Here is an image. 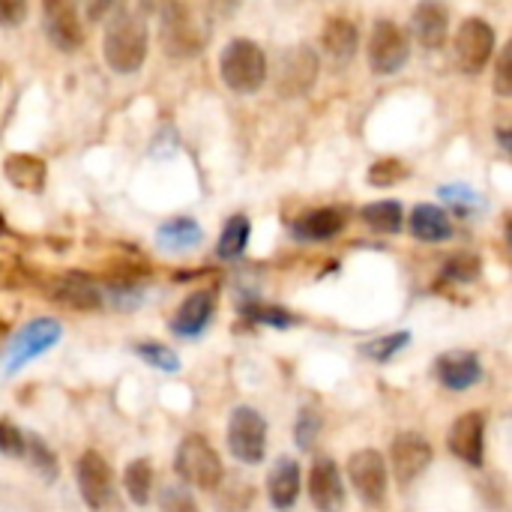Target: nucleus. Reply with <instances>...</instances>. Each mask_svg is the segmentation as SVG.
Returning a JSON list of instances; mask_svg holds the SVG:
<instances>
[{
    "label": "nucleus",
    "instance_id": "f257e3e1",
    "mask_svg": "<svg viewBox=\"0 0 512 512\" xmlns=\"http://www.w3.org/2000/svg\"><path fill=\"white\" fill-rule=\"evenodd\" d=\"M102 57L120 72L132 75L147 60V21L135 6H117L102 30Z\"/></svg>",
    "mask_w": 512,
    "mask_h": 512
},
{
    "label": "nucleus",
    "instance_id": "f03ea898",
    "mask_svg": "<svg viewBox=\"0 0 512 512\" xmlns=\"http://www.w3.org/2000/svg\"><path fill=\"white\" fill-rule=\"evenodd\" d=\"M162 48L168 57H195L210 39V15L195 3L162 6Z\"/></svg>",
    "mask_w": 512,
    "mask_h": 512
},
{
    "label": "nucleus",
    "instance_id": "7ed1b4c3",
    "mask_svg": "<svg viewBox=\"0 0 512 512\" xmlns=\"http://www.w3.org/2000/svg\"><path fill=\"white\" fill-rule=\"evenodd\" d=\"M219 75L234 93H255L267 81V54L255 39L237 36L219 54Z\"/></svg>",
    "mask_w": 512,
    "mask_h": 512
},
{
    "label": "nucleus",
    "instance_id": "20e7f679",
    "mask_svg": "<svg viewBox=\"0 0 512 512\" xmlns=\"http://www.w3.org/2000/svg\"><path fill=\"white\" fill-rule=\"evenodd\" d=\"M177 477L198 489V492H216L225 483V465L216 453V447L204 435H186L174 456Z\"/></svg>",
    "mask_w": 512,
    "mask_h": 512
},
{
    "label": "nucleus",
    "instance_id": "39448f33",
    "mask_svg": "<svg viewBox=\"0 0 512 512\" xmlns=\"http://www.w3.org/2000/svg\"><path fill=\"white\" fill-rule=\"evenodd\" d=\"M63 336V327L54 321V318H33L27 321L9 342L6 348V360H3V372L6 375H15L21 372L27 363L39 360L42 354H48Z\"/></svg>",
    "mask_w": 512,
    "mask_h": 512
},
{
    "label": "nucleus",
    "instance_id": "423d86ee",
    "mask_svg": "<svg viewBox=\"0 0 512 512\" xmlns=\"http://www.w3.org/2000/svg\"><path fill=\"white\" fill-rule=\"evenodd\" d=\"M495 27L486 21V18H465L456 30V39H453V54H456V66L468 75H477L489 66L492 54H495Z\"/></svg>",
    "mask_w": 512,
    "mask_h": 512
},
{
    "label": "nucleus",
    "instance_id": "0eeeda50",
    "mask_svg": "<svg viewBox=\"0 0 512 512\" xmlns=\"http://www.w3.org/2000/svg\"><path fill=\"white\" fill-rule=\"evenodd\" d=\"M228 450L240 465H261L264 462V456H267V420L255 408L240 405L231 414Z\"/></svg>",
    "mask_w": 512,
    "mask_h": 512
},
{
    "label": "nucleus",
    "instance_id": "6e6552de",
    "mask_svg": "<svg viewBox=\"0 0 512 512\" xmlns=\"http://www.w3.org/2000/svg\"><path fill=\"white\" fill-rule=\"evenodd\" d=\"M348 480L354 486V492L360 495V501L366 507H381L387 501L390 492V471H387V459L378 450H357L348 459Z\"/></svg>",
    "mask_w": 512,
    "mask_h": 512
},
{
    "label": "nucleus",
    "instance_id": "1a4fd4ad",
    "mask_svg": "<svg viewBox=\"0 0 512 512\" xmlns=\"http://www.w3.org/2000/svg\"><path fill=\"white\" fill-rule=\"evenodd\" d=\"M369 66L375 75H393L408 63L411 45L402 27L390 18H378L369 36Z\"/></svg>",
    "mask_w": 512,
    "mask_h": 512
},
{
    "label": "nucleus",
    "instance_id": "9d476101",
    "mask_svg": "<svg viewBox=\"0 0 512 512\" xmlns=\"http://www.w3.org/2000/svg\"><path fill=\"white\" fill-rule=\"evenodd\" d=\"M75 486L84 498V504L93 512L105 510L114 498V471L105 462V456H99L96 450H87L75 459Z\"/></svg>",
    "mask_w": 512,
    "mask_h": 512
},
{
    "label": "nucleus",
    "instance_id": "9b49d317",
    "mask_svg": "<svg viewBox=\"0 0 512 512\" xmlns=\"http://www.w3.org/2000/svg\"><path fill=\"white\" fill-rule=\"evenodd\" d=\"M321 60L318 51L312 45H291L276 66V87L282 96L294 99V96H306L318 78Z\"/></svg>",
    "mask_w": 512,
    "mask_h": 512
},
{
    "label": "nucleus",
    "instance_id": "f8f14e48",
    "mask_svg": "<svg viewBox=\"0 0 512 512\" xmlns=\"http://www.w3.org/2000/svg\"><path fill=\"white\" fill-rule=\"evenodd\" d=\"M42 27H45L48 42L63 54H72L84 45V21L75 3L48 0L42 6Z\"/></svg>",
    "mask_w": 512,
    "mask_h": 512
},
{
    "label": "nucleus",
    "instance_id": "ddd939ff",
    "mask_svg": "<svg viewBox=\"0 0 512 512\" xmlns=\"http://www.w3.org/2000/svg\"><path fill=\"white\" fill-rule=\"evenodd\" d=\"M390 465L399 486H411L429 465H432V447L417 432H402L390 444Z\"/></svg>",
    "mask_w": 512,
    "mask_h": 512
},
{
    "label": "nucleus",
    "instance_id": "4468645a",
    "mask_svg": "<svg viewBox=\"0 0 512 512\" xmlns=\"http://www.w3.org/2000/svg\"><path fill=\"white\" fill-rule=\"evenodd\" d=\"M309 498L318 512L345 510V480L330 456H315L309 471Z\"/></svg>",
    "mask_w": 512,
    "mask_h": 512
},
{
    "label": "nucleus",
    "instance_id": "2eb2a0df",
    "mask_svg": "<svg viewBox=\"0 0 512 512\" xmlns=\"http://www.w3.org/2000/svg\"><path fill=\"white\" fill-rule=\"evenodd\" d=\"M450 453L471 465V468H483V456H486V417L480 411H468L462 414L453 429H450Z\"/></svg>",
    "mask_w": 512,
    "mask_h": 512
},
{
    "label": "nucleus",
    "instance_id": "dca6fc26",
    "mask_svg": "<svg viewBox=\"0 0 512 512\" xmlns=\"http://www.w3.org/2000/svg\"><path fill=\"white\" fill-rule=\"evenodd\" d=\"M216 303H219V294H216L213 288H198V291H192V294L180 303L177 315L171 318L174 336H183V339L201 336V333L207 330V324L213 321V315H216Z\"/></svg>",
    "mask_w": 512,
    "mask_h": 512
},
{
    "label": "nucleus",
    "instance_id": "f3484780",
    "mask_svg": "<svg viewBox=\"0 0 512 512\" xmlns=\"http://www.w3.org/2000/svg\"><path fill=\"white\" fill-rule=\"evenodd\" d=\"M435 378L441 387L465 393L483 378V363L474 351H447L435 360Z\"/></svg>",
    "mask_w": 512,
    "mask_h": 512
},
{
    "label": "nucleus",
    "instance_id": "a211bd4d",
    "mask_svg": "<svg viewBox=\"0 0 512 512\" xmlns=\"http://www.w3.org/2000/svg\"><path fill=\"white\" fill-rule=\"evenodd\" d=\"M411 33L423 48H441L450 33V12L441 3H420L411 12Z\"/></svg>",
    "mask_w": 512,
    "mask_h": 512
},
{
    "label": "nucleus",
    "instance_id": "6ab92c4d",
    "mask_svg": "<svg viewBox=\"0 0 512 512\" xmlns=\"http://www.w3.org/2000/svg\"><path fill=\"white\" fill-rule=\"evenodd\" d=\"M345 213L336 207H321V210H309L303 213L297 222H291V234L303 243H324L342 234L345 228Z\"/></svg>",
    "mask_w": 512,
    "mask_h": 512
},
{
    "label": "nucleus",
    "instance_id": "aec40b11",
    "mask_svg": "<svg viewBox=\"0 0 512 512\" xmlns=\"http://www.w3.org/2000/svg\"><path fill=\"white\" fill-rule=\"evenodd\" d=\"M267 495H270V504L273 510L288 512L297 498H300V462L297 459H276L273 471L267 474Z\"/></svg>",
    "mask_w": 512,
    "mask_h": 512
},
{
    "label": "nucleus",
    "instance_id": "412c9836",
    "mask_svg": "<svg viewBox=\"0 0 512 512\" xmlns=\"http://www.w3.org/2000/svg\"><path fill=\"white\" fill-rule=\"evenodd\" d=\"M201 240H204V228L192 216H174V219L162 222L156 231V246L168 255H186V252L198 249Z\"/></svg>",
    "mask_w": 512,
    "mask_h": 512
},
{
    "label": "nucleus",
    "instance_id": "4be33fe9",
    "mask_svg": "<svg viewBox=\"0 0 512 512\" xmlns=\"http://www.w3.org/2000/svg\"><path fill=\"white\" fill-rule=\"evenodd\" d=\"M54 300H60L63 306L78 309V312H96V309H102V303H105L102 291H99L87 276H78V273H69V276L57 279V285H54Z\"/></svg>",
    "mask_w": 512,
    "mask_h": 512
},
{
    "label": "nucleus",
    "instance_id": "5701e85b",
    "mask_svg": "<svg viewBox=\"0 0 512 512\" xmlns=\"http://www.w3.org/2000/svg\"><path fill=\"white\" fill-rule=\"evenodd\" d=\"M3 174H6V180H9L15 189H21V192H42L45 177H48V168H45V162H42L39 156H33V153H12V156H6V162H3Z\"/></svg>",
    "mask_w": 512,
    "mask_h": 512
},
{
    "label": "nucleus",
    "instance_id": "b1692460",
    "mask_svg": "<svg viewBox=\"0 0 512 512\" xmlns=\"http://www.w3.org/2000/svg\"><path fill=\"white\" fill-rule=\"evenodd\" d=\"M321 45L330 57L336 60H351L357 45H360V30L351 18L345 15H330L324 30H321Z\"/></svg>",
    "mask_w": 512,
    "mask_h": 512
},
{
    "label": "nucleus",
    "instance_id": "393cba45",
    "mask_svg": "<svg viewBox=\"0 0 512 512\" xmlns=\"http://www.w3.org/2000/svg\"><path fill=\"white\" fill-rule=\"evenodd\" d=\"M411 234L423 243H444L453 237V222L438 204H417L411 213Z\"/></svg>",
    "mask_w": 512,
    "mask_h": 512
},
{
    "label": "nucleus",
    "instance_id": "a878e982",
    "mask_svg": "<svg viewBox=\"0 0 512 512\" xmlns=\"http://www.w3.org/2000/svg\"><path fill=\"white\" fill-rule=\"evenodd\" d=\"M360 216H363V222H366L372 231H378V234H396V231H402V225H405V210H402V204H399V201H390V198L366 204V207L360 210Z\"/></svg>",
    "mask_w": 512,
    "mask_h": 512
},
{
    "label": "nucleus",
    "instance_id": "bb28decb",
    "mask_svg": "<svg viewBox=\"0 0 512 512\" xmlns=\"http://www.w3.org/2000/svg\"><path fill=\"white\" fill-rule=\"evenodd\" d=\"M249 234H252V222H249V216H243V213L231 216V219L225 222L222 234H219L216 255H219V258H225V261L240 258V255L246 252V246H249Z\"/></svg>",
    "mask_w": 512,
    "mask_h": 512
},
{
    "label": "nucleus",
    "instance_id": "cd10ccee",
    "mask_svg": "<svg viewBox=\"0 0 512 512\" xmlns=\"http://www.w3.org/2000/svg\"><path fill=\"white\" fill-rule=\"evenodd\" d=\"M123 489H126V495H129V501L135 507L150 504V492H153V465H150V459H135V462L126 465Z\"/></svg>",
    "mask_w": 512,
    "mask_h": 512
},
{
    "label": "nucleus",
    "instance_id": "c85d7f7f",
    "mask_svg": "<svg viewBox=\"0 0 512 512\" xmlns=\"http://www.w3.org/2000/svg\"><path fill=\"white\" fill-rule=\"evenodd\" d=\"M411 345V333L408 330H399V333H387V336H378V339H369L360 345V354L372 363H390L399 351H405Z\"/></svg>",
    "mask_w": 512,
    "mask_h": 512
},
{
    "label": "nucleus",
    "instance_id": "c756f323",
    "mask_svg": "<svg viewBox=\"0 0 512 512\" xmlns=\"http://www.w3.org/2000/svg\"><path fill=\"white\" fill-rule=\"evenodd\" d=\"M438 195H441V201H444V204H450L459 216H474V213H480V210L486 207V198H483L477 189L462 186V183L441 186V189H438Z\"/></svg>",
    "mask_w": 512,
    "mask_h": 512
},
{
    "label": "nucleus",
    "instance_id": "7c9ffc66",
    "mask_svg": "<svg viewBox=\"0 0 512 512\" xmlns=\"http://www.w3.org/2000/svg\"><path fill=\"white\" fill-rule=\"evenodd\" d=\"M480 270H483V264H480V258H477V255H471V252H459V255H450V258L444 261L441 276H444V279H450V282L468 285V282L480 279Z\"/></svg>",
    "mask_w": 512,
    "mask_h": 512
},
{
    "label": "nucleus",
    "instance_id": "2f4dec72",
    "mask_svg": "<svg viewBox=\"0 0 512 512\" xmlns=\"http://www.w3.org/2000/svg\"><path fill=\"white\" fill-rule=\"evenodd\" d=\"M24 453H27V459H30V465L51 483V480H57V474H60V465H57V456L51 453V447L42 441V438H24Z\"/></svg>",
    "mask_w": 512,
    "mask_h": 512
},
{
    "label": "nucleus",
    "instance_id": "473e14b6",
    "mask_svg": "<svg viewBox=\"0 0 512 512\" xmlns=\"http://www.w3.org/2000/svg\"><path fill=\"white\" fill-rule=\"evenodd\" d=\"M135 354L147 363V366H153V369H159V372H180V360H177V354L168 348V345H162V342H138L135 345Z\"/></svg>",
    "mask_w": 512,
    "mask_h": 512
},
{
    "label": "nucleus",
    "instance_id": "72a5a7b5",
    "mask_svg": "<svg viewBox=\"0 0 512 512\" xmlns=\"http://www.w3.org/2000/svg\"><path fill=\"white\" fill-rule=\"evenodd\" d=\"M321 429H324L321 414H318L315 408H303V411L297 414V420H294V444H297L300 450H312L315 441H318V435H321Z\"/></svg>",
    "mask_w": 512,
    "mask_h": 512
},
{
    "label": "nucleus",
    "instance_id": "f704fd0d",
    "mask_svg": "<svg viewBox=\"0 0 512 512\" xmlns=\"http://www.w3.org/2000/svg\"><path fill=\"white\" fill-rule=\"evenodd\" d=\"M405 177H408V165H405L402 159H393V156L378 159V162L369 168V183H372V186H381V189H387V186H393V183H402Z\"/></svg>",
    "mask_w": 512,
    "mask_h": 512
},
{
    "label": "nucleus",
    "instance_id": "c9c22d12",
    "mask_svg": "<svg viewBox=\"0 0 512 512\" xmlns=\"http://www.w3.org/2000/svg\"><path fill=\"white\" fill-rule=\"evenodd\" d=\"M243 315L249 321H255V324H267V327H279V330L297 324V318L288 309H282V306H246Z\"/></svg>",
    "mask_w": 512,
    "mask_h": 512
},
{
    "label": "nucleus",
    "instance_id": "e433bc0d",
    "mask_svg": "<svg viewBox=\"0 0 512 512\" xmlns=\"http://www.w3.org/2000/svg\"><path fill=\"white\" fill-rule=\"evenodd\" d=\"M0 453L9 459H21L24 456V432L18 426H12L9 420L0 417Z\"/></svg>",
    "mask_w": 512,
    "mask_h": 512
},
{
    "label": "nucleus",
    "instance_id": "4c0bfd02",
    "mask_svg": "<svg viewBox=\"0 0 512 512\" xmlns=\"http://www.w3.org/2000/svg\"><path fill=\"white\" fill-rule=\"evenodd\" d=\"M510 60H512V45H504V51H501V60H498V72H495V90H498V96H501V99L512 96Z\"/></svg>",
    "mask_w": 512,
    "mask_h": 512
},
{
    "label": "nucleus",
    "instance_id": "58836bf2",
    "mask_svg": "<svg viewBox=\"0 0 512 512\" xmlns=\"http://www.w3.org/2000/svg\"><path fill=\"white\" fill-rule=\"evenodd\" d=\"M27 15V3L21 0H0V27H18Z\"/></svg>",
    "mask_w": 512,
    "mask_h": 512
},
{
    "label": "nucleus",
    "instance_id": "ea45409f",
    "mask_svg": "<svg viewBox=\"0 0 512 512\" xmlns=\"http://www.w3.org/2000/svg\"><path fill=\"white\" fill-rule=\"evenodd\" d=\"M111 300H114V306L120 312H126V309H135L141 303V291L135 285H114L111 288Z\"/></svg>",
    "mask_w": 512,
    "mask_h": 512
},
{
    "label": "nucleus",
    "instance_id": "a19ab883",
    "mask_svg": "<svg viewBox=\"0 0 512 512\" xmlns=\"http://www.w3.org/2000/svg\"><path fill=\"white\" fill-rule=\"evenodd\" d=\"M498 138H501V147L510 150V135H507V129H498Z\"/></svg>",
    "mask_w": 512,
    "mask_h": 512
},
{
    "label": "nucleus",
    "instance_id": "79ce46f5",
    "mask_svg": "<svg viewBox=\"0 0 512 512\" xmlns=\"http://www.w3.org/2000/svg\"><path fill=\"white\" fill-rule=\"evenodd\" d=\"M3 333H6V327H3V324H0V339H3Z\"/></svg>",
    "mask_w": 512,
    "mask_h": 512
}]
</instances>
